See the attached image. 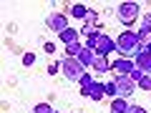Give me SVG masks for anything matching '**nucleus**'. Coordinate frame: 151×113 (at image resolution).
Wrapping results in <instances>:
<instances>
[{"label":"nucleus","instance_id":"1","mask_svg":"<svg viewBox=\"0 0 151 113\" xmlns=\"http://www.w3.org/2000/svg\"><path fill=\"white\" fill-rule=\"evenodd\" d=\"M116 48L121 50V53H126V55H139L141 53V40H139V35L136 33H121L119 35V40H116Z\"/></svg>","mask_w":151,"mask_h":113},{"label":"nucleus","instance_id":"2","mask_svg":"<svg viewBox=\"0 0 151 113\" xmlns=\"http://www.w3.org/2000/svg\"><path fill=\"white\" fill-rule=\"evenodd\" d=\"M60 70L65 73L68 81H76V83L86 75V68L81 65V60H78V58H65V60H60Z\"/></svg>","mask_w":151,"mask_h":113},{"label":"nucleus","instance_id":"3","mask_svg":"<svg viewBox=\"0 0 151 113\" xmlns=\"http://www.w3.org/2000/svg\"><path fill=\"white\" fill-rule=\"evenodd\" d=\"M116 18H119L124 25H131V23L139 18V3H121L116 8Z\"/></svg>","mask_w":151,"mask_h":113},{"label":"nucleus","instance_id":"4","mask_svg":"<svg viewBox=\"0 0 151 113\" xmlns=\"http://www.w3.org/2000/svg\"><path fill=\"white\" fill-rule=\"evenodd\" d=\"M93 50H96L98 55H103V58H106L108 53H113V50H116V40H111V35L101 33V35H98V40L93 43Z\"/></svg>","mask_w":151,"mask_h":113},{"label":"nucleus","instance_id":"5","mask_svg":"<svg viewBox=\"0 0 151 113\" xmlns=\"http://www.w3.org/2000/svg\"><path fill=\"white\" fill-rule=\"evenodd\" d=\"M116 91H119V98H129L136 91V83L131 81L129 75H119L116 78Z\"/></svg>","mask_w":151,"mask_h":113},{"label":"nucleus","instance_id":"6","mask_svg":"<svg viewBox=\"0 0 151 113\" xmlns=\"http://www.w3.org/2000/svg\"><path fill=\"white\" fill-rule=\"evenodd\" d=\"M48 25H50V30H55L58 35L65 30V28H70V25H68V18H65L63 13H53V15L48 18Z\"/></svg>","mask_w":151,"mask_h":113},{"label":"nucleus","instance_id":"7","mask_svg":"<svg viewBox=\"0 0 151 113\" xmlns=\"http://www.w3.org/2000/svg\"><path fill=\"white\" fill-rule=\"evenodd\" d=\"M111 68L116 70L119 75H129L131 70L136 68V63H134V60H129V58H119V60H113V63H111Z\"/></svg>","mask_w":151,"mask_h":113},{"label":"nucleus","instance_id":"8","mask_svg":"<svg viewBox=\"0 0 151 113\" xmlns=\"http://www.w3.org/2000/svg\"><path fill=\"white\" fill-rule=\"evenodd\" d=\"M76 58L81 60V65H83V68H88V65H91V68H93V63H96L98 53H96V50H93V48H88V45H86V48H81V53L76 55Z\"/></svg>","mask_w":151,"mask_h":113},{"label":"nucleus","instance_id":"9","mask_svg":"<svg viewBox=\"0 0 151 113\" xmlns=\"http://www.w3.org/2000/svg\"><path fill=\"white\" fill-rule=\"evenodd\" d=\"M134 63H136V68H139V70L151 73V53H144V50H141V53L134 58Z\"/></svg>","mask_w":151,"mask_h":113},{"label":"nucleus","instance_id":"10","mask_svg":"<svg viewBox=\"0 0 151 113\" xmlns=\"http://www.w3.org/2000/svg\"><path fill=\"white\" fill-rule=\"evenodd\" d=\"M88 98H91V101H103V98H106V83H93Z\"/></svg>","mask_w":151,"mask_h":113},{"label":"nucleus","instance_id":"11","mask_svg":"<svg viewBox=\"0 0 151 113\" xmlns=\"http://www.w3.org/2000/svg\"><path fill=\"white\" fill-rule=\"evenodd\" d=\"M111 113H129V101L126 98H113L111 101Z\"/></svg>","mask_w":151,"mask_h":113},{"label":"nucleus","instance_id":"12","mask_svg":"<svg viewBox=\"0 0 151 113\" xmlns=\"http://www.w3.org/2000/svg\"><path fill=\"white\" fill-rule=\"evenodd\" d=\"M93 83H96V81H91V73H86V75H83V78H81V81H78V86H81V96H91V88H93Z\"/></svg>","mask_w":151,"mask_h":113},{"label":"nucleus","instance_id":"13","mask_svg":"<svg viewBox=\"0 0 151 113\" xmlns=\"http://www.w3.org/2000/svg\"><path fill=\"white\" fill-rule=\"evenodd\" d=\"M60 40H63L65 45H70V43H78V30H73V28H65V30L60 33Z\"/></svg>","mask_w":151,"mask_h":113},{"label":"nucleus","instance_id":"14","mask_svg":"<svg viewBox=\"0 0 151 113\" xmlns=\"http://www.w3.org/2000/svg\"><path fill=\"white\" fill-rule=\"evenodd\" d=\"M70 15H73V18H83V20H86V18H88V8L81 5V3H76V5H70Z\"/></svg>","mask_w":151,"mask_h":113},{"label":"nucleus","instance_id":"15","mask_svg":"<svg viewBox=\"0 0 151 113\" xmlns=\"http://www.w3.org/2000/svg\"><path fill=\"white\" fill-rule=\"evenodd\" d=\"M108 68H111V65H108V60L103 58V55H98L96 63H93V70H96V73H108Z\"/></svg>","mask_w":151,"mask_h":113},{"label":"nucleus","instance_id":"16","mask_svg":"<svg viewBox=\"0 0 151 113\" xmlns=\"http://www.w3.org/2000/svg\"><path fill=\"white\" fill-rule=\"evenodd\" d=\"M81 48H83L81 43H70V45H65V53H68V58H76V55L81 53Z\"/></svg>","mask_w":151,"mask_h":113},{"label":"nucleus","instance_id":"17","mask_svg":"<svg viewBox=\"0 0 151 113\" xmlns=\"http://www.w3.org/2000/svg\"><path fill=\"white\" fill-rule=\"evenodd\" d=\"M106 96L119 98V91H116V81H108V83H106Z\"/></svg>","mask_w":151,"mask_h":113},{"label":"nucleus","instance_id":"18","mask_svg":"<svg viewBox=\"0 0 151 113\" xmlns=\"http://www.w3.org/2000/svg\"><path fill=\"white\" fill-rule=\"evenodd\" d=\"M139 88H141V91H151V73H146L144 78L139 81Z\"/></svg>","mask_w":151,"mask_h":113},{"label":"nucleus","instance_id":"19","mask_svg":"<svg viewBox=\"0 0 151 113\" xmlns=\"http://www.w3.org/2000/svg\"><path fill=\"white\" fill-rule=\"evenodd\" d=\"M144 70H139V68H134V70H131V73H129V78H131V81H134L136 83V86H139V81H141V78H144Z\"/></svg>","mask_w":151,"mask_h":113},{"label":"nucleus","instance_id":"20","mask_svg":"<svg viewBox=\"0 0 151 113\" xmlns=\"http://www.w3.org/2000/svg\"><path fill=\"white\" fill-rule=\"evenodd\" d=\"M33 113H53V108H50V103H38L33 108Z\"/></svg>","mask_w":151,"mask_h":113},{"label":"nucleus","instance_id":"21","mask_svg":"<svg viewBox=\"0 0 151 113\" xmlns=\"http://www.w3.org/2000/svg\"><path fill=\"white\" fill-rule=\"evenodd\" d=\"M96 20H98V15L93 10H88V18H86V25H96Z\"/></svg>","mask_w":151,"mask_h":113},{"label":"nucleus","instance_id":"22","mask_svg":"<svg viewBox=\"0 0 151 113\" xmlns=\"http://www.w3.org/2000/svg\"><path fill=\"white\" fill-rule=\"evenodd\" d=\"M33 63H35V55H33V53H25V55H23V65H33Z\"/></svg>","mask_w":151,"mask_h":113},{"label":"nucleus","instance_id":"23","mask_svg":"<svg viewBox=\"0 0 151 113\" xmlns=\"http://www.w3.org/2000/svg\"><path fill=\"white\" fill-rule=\"evenodd\" d=\"M129 113H146V108H141V106H129Z\"/></svg>","mask_w":151,"mask_h":113},{"label":"nucleus","instance_id":"24","mask_svg":"<svg viewBox=\"0 0 151 113\" xmlns=\"http://www.w3.org/2000/svg\"><path fill=\"white\" fill-rule=\"evenodd\" d=\"M141 50H144V53H151V40H146V43H141Z\"/></svg>","mask_w":151,"mask_h":113},{"label":"nucleus","instance_id":"25","mask_svg":"<svg viewBox=\"0 0 151 113\" xmlns=\"http://www.w3.org/2000/svg\"><path fill=\"white\" fill-rule=\"evenodd\" d=\"M146 20H149V23H151V15H149V18H146Z\"/></svg>","mask_w":151,"mask_h":113},{"label":"nucleus","instance_id":"26","mask_svg":"<svg viewBox=\"0 0 151 113\" xmlns=\"http://www.w3.org/2000/svg\"><path fill=\"white\" fill-rule=\"evenodd\" d=\"M53 113H58V111H53Z\"/></svg>","mask_w":151,"mask_h":113}]
</instances>
